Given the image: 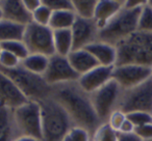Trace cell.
<instances>
[{"instance_id": "cell-1", "label": "cell", "mask_w": 152, "mask_h": 141, "mask_svg": "<svg viewBox=\"0 0 152 141\" xmlns=\"http://www.w3.org/2000/svg\"><path fill=\"white\" fill-rule=\"evenodd\" d=\"M51 97L66 110L74 126L86 129L93 135L102 124L94 110L91 95L86 93L77 81L52 86Z\"/></svg>"}, {"instance_id": "cell-2", "label": "cell", "mask_w": 152, "mask_h": 141, "mask_svg": "<svg viewBox=\"0 0 152 141\" xmlns=\"http://www.w3.org/2000/svg\"><path fill=\"white\" fill-rule=\"evenodd\" d=\"M116 49V65L139 64L152 67V33L150 32L137 30L119 43Z\"/></svg>"}, {"instance_id": "cell-3", "label": "cell", "mask_w": 152, "mask_h": 141, "mask_svg": "<svg viewBox=\"0 0 152 141\" xmlns=\"http://www.w3.org/2000/svg\"><path fill=\"white\" fill-rule=\"evenodd\" d=\"M42 141H63L74 124L66 110L52 97L40 102Z\"/></svg>"}, {"instance_id": "cell-4", "label": "cell", "mask_w": 152, "mask_h": 141, "mask_svg": "<svg viewBox=\"0 0 152 141\" xmlns=\"http://www.w3.org/2000/svg\"><path fill=\"white\" fill-rule=\"evenodd\" d=\"M143 7L137 9L123 7L102 29L99 30L98 40L116 47L119 43L137 31L139 18Z\"/></svg>"}, {"instance_id": "cell-5", "label": "cell", "mask_w": 152, "mask_h": 141, "mask_svg": "<svg viewBox=\"0 0 152 141\" xmlns=\"http://www.w3.org/2000/svg\"><path fill=\"white\" fill-rule=\"evenodd\" d=\"M16 83L28 101L42 102L51 97L52 86L46 82L43 76L34 74L21 64L12 69H0Z\"/></svg>"}, {"instance_id": "cell-6", "label": "cell", "mask_w": 152, "mask_h": 141, "mask_svg": "<svg viewBox=\"0 0 152 141\" xmlns=\"http://www.w3.org/2000/svg\"><path fill=\"white\" fill-rule=\"evenodd\" d=\"M118 109L125 114L147 112L152 114V76L142 84L122 91Z\"/></svg>"}, {"instance_id": "cell-7", "label": "cell", "mask_w": 152, "mask_h": 141, "mask_svg": "<svg viewBox=\"0 0 152 141\" xmlns=\"http://www.w3.org/2000/svg\"><path fill=\"white\" fill-rule=\"evenodd\" d=\"M14 116L22 136L42 141V110L39 102H26L14 110Z\"/></svg>"}, {"instance_id": "cell-8", "label": "cell", "mask_w": 152, "mask_h": 141, "mask_svg": "<svg viewBox=\"0 0 152 141\" xmlns=\"http://www.w3.org/2000/svg\"><path fill=\"white\" fill-rule=\"evenodd\" d=\"M22 40L29 54H40L48 57L55 54L53 30L49 26H41L31 22L25 27Z\"/></svg>"}, {"instance_id": "cell-9", "label": "cell", "mask_w": 152, "mask_h": 141, "mask_svg": "<svg viewBox=\"0 0 152 141\" xmlns=\"http://www.w3.org/2000/svg\"><path fill=\"white\" fill-rule=\"evenodd\" d=\"M122 91L120 85L112 79L104 86L91 93L94 110L102 124L107 121L110 114L118 109Z\"/></svg>"}, {"instance_id": "cell-10", "label": "cell", "mask_w": 152, "mask_h": 141, "mask_svg": "<svg viewBox=\"0 0 152 141\" xmlns=\"http://www.w3.org/2000/svg\"><path fill=\"white\" fill-rule=\"evenodd\" d=\"M44 79L50 86L78 81L79 75L74 71L67 56L54 54L49 57V64Z\"/></svg>"}, {"instance_id": "cell-11", "label": "cell", "mask_w": 152, "mask_h": 141, "mask_svg": "<svg viewBox=\"0 0 152 141\" xmlns=\"http://www.w3.org/2000/svg\"><path fill=\"white\" fill-rule=\"evenodd\" d=\"M151 76V67L139 64L116 65L113 71V80L116 81L123 90L142 84Z\"/></svg>"}, {"instance_id": "cell-12", "label": "cell", "mask_w": 152, "mask_h": 141, "mask_svg": "<svg viewBox=\"0 0 152 141\" xmlns=\"http://www.w3.org/2000/svg\"><path fill=\"white\" fill-rule=\"evenodd\" d=\"M73 38V51L86 49L93 43L98 40V29L95 21L93 20L76 18L71 28Z\"/></svg>"}, {"instance_id": "cell-13", "label": "cell", "mask_w": 152, "mask_h": 141, "mask_svg": "<svg viewBox=\"0 0 152 141\" xmlns=\"http://www.w3.org/2000/svg\"><path fill=\"white\" fill-rule=\"evenodd\" d=\"M28 102L16 83L0 71V105L15 110Z\"/></svg>"}, {"instance_id": "cell-14", "label": "cell", "mask_w": 152, "mask_h": 141, "mask_svg": "<svg viewBox=\"0 0 152 141\" xmlns=\"http://www.w3.org/2000/svg\"><path fill=\"white\" fill-rule=\"evenodd\" d=\"M114 67L98 65L92 71L81 75L77 82L86 93L91 95L112 80Z\"/></svg>"}, {"instance_id": "cell-15", "label": "cell", "mask_w": 152, "mask_h": 141, "mask_svg": "<svg viewBox=\"0 0 152 141\" xmlns=\"http://www.w3.org/2000/svg\"><path fill=\"white\" fill-rule=\"evenodd\" d=\"M3 19L20 25L27 26L32 22V16L25 9L22 0H0Z\"/></svg>"}, {"instance_id": "cell-16", "label": "cell", "mask_w": 152, "mask_h": 141, "mask_svg": "<svg viewBox=\"0 0 152 141\" xmlns=\"http://www.w3.org/2000/svg\"><path fill=\"white\" fill-rule=\"evenodd\" d=\"M124 3L122 0H98L94 16L98 29H102L124 7Z\"/></svg>"}, {"instance_id": "cell-17", "label": "cell", "mask_w": 152, "mask_h": 141, "mask_svg": "<svg viewBox=\"0 0 152 141\" xmlns=\"http://www.w3.org/2000/svg\"><path fill=\"white\" fill-rule=\"evenodd\" d=\"M20 136L14 110L0 105V141H16Z\"/></svg>"}, {"instance_id": "cell-18", "label": "cell", "mask_w": 152, "mask_h": 141, "mask_svg": "<svg viewBox=\"0 0 152 141\" xmlns=\"http://www.w3.org/2000/svg\"><path fill=\"white\" fill-rule=\"evenodd\" d=\"M93 57L96 59L99 65L102 67H115L117 63V49L115 46L102 42L93 43L86 48Z\"/></svg>"}, {"instance_id": "cell-19", "label": "cell", "mask_w": 152, "mask_h": 141, "mask_svg": "<svg viewBox=\"0 0 152 141\" xmlns=\"http://www.w3.org/2000/svg\"><path fill=\"white\" fill-rule=\"evenodd\" d=\"M68 59L74 71L79 75V77L99 65L93 55L86 49L72 51L68 55Z\"/></svg>"}, {"instance_id": "cell-20", "label": "cell", "mask_w": 152, "mask_h": 141, "mask_svg": "<svg viewBox=\"0 0 152 141\" xmlns=\"http://www.w3.org/2000/svg\"><path fill=\"white\" fill-rule=\"evenodd\" d=\"M26 26L2 19L0 21V44L12 40H22Z\"/></svg>"}, {"instance_id": "cell-21", "label": "cell", "mask_w": 152, "mask_h": 141, "mask_svg": "<svg viewBox=\"0 0 152 141\" xmlns=\"http://www.w3.org/2000/svg\"><path fill=\"white\" fill-rule=\"evenodd\" d=\"M55 54L67 56L73 51V38L71 29L54 30L53 31Z\"/></svg>"}, {"instance_id": "cell-22", "label": "cell", "mask_w": 152, "mask_h": 141, "mask_svg": "<svg viewBox=\"0 0 152 141\" xmlns=\"http://www.w3.org/2000/svg\"><path fill=\"white\" fill-rule=\"evenodd\" d=\"M74 11H57L52 12L51 19L49 22V27L54 30L71 29L76 20Z\"/></svg>"}, {"instance_id": "cell-23", "label": "cell", "mask_w": 152, "mask_h": 141, "mask_svg": "<svg viewBox=\"0 0 152 141\" xmlns=\"http://www.w3.org/2000/svg\"><path fill=\"white\" fill-rule=\"evenodd\" d=\"M49 57L40 54H29L24 60L21 61V65L34 74L44 76L48 69Z\"/></svg>"}, {"instance_id": "cell-24", "label": "cell", "mask_w": 152, "mask_h": 141, "mask_svg": "<svg viewBox=\"0 0 152 141\" xmlns=\"http://www.w3.org/2000/svg\"><path fill=\"white\" fill-rule=\"evenodd\" d=\"M98 0H72L73 11L76 17L93 20Z\"/></svg>"}, {"instance_id": "cell-25", "label": "cell", "mask_w": 152, "mask_h": 141, "mask_svg": "<svg viewBox=\"0 0 152 141\" xmlns=\"http://www.w3.org/2000/svg\"><path fill=\"white\" fill-rule=\"evenodd\" d=\"M119 133L113 130L107 122L101 124L92 135V141H118Z\"/></svg>"}, {"instance_id": "cell-26", "label": "cell", "mask_w": 152, "mask_h": 141, "mask_svg": "<svg viewBox=\"0 0 152 141\" xmlns=\"http://www.w3.org/2000/svg\"><path fill=\"white\" fill-rule=\"evenodd\" d=\"M1 47H2V50L12 53L21 61L24 60L29 55V52H28L23 40H12V42L2 43Z\"/></svg>"}, {"instance_id": "cell-27", "label": "cell", "mask_w": 152, "mask_h": 141, "mask_svg": "<svg viewBox=\"0 0 152 141\" xmlns=\"http://www.w3.org/2000/svg\"><path fill=\"white\" fill-rule=\"evenodd\" d=\"M137 30L152 33V7L148 4V1L143 7L139 18Z\"/></svg>"}, {"instance_id": "cell-28", "label": "cell", "mask_w": 152, "mask_h": 141, "mask_svg": "<svg viewBox=\"0 0 152 141\" xmlns=\"http://www.w3.org/2000/svg\"><path fill=\"white\" fill-rule=\"evenodd\" d=\"M51 15H52V11L47 5L42 3V5L36 12L32 13V22L41 26H49Z\"/></svg>"}, {"instance_id": "cell-29", "label": "cell", "mask_w": 152, "mask_h": 141, "mask_svg": "<svg viewBox=\"0 0 152 141\" xmlns=\"http://www.w3.org/2000/svg\"><path fill=\"white\" fill-rule=\"evenodd\" d=\"M21 64V60L7 51L2 50L0 53V69H12L19 67Z\"/></svg>"}, {"instance_id": "cell-30", "label": "cell", "mask_w": 152, "mask_h": 141, "mask_svg": "<svg viewBox=\"0 0 152 141\" xmlns=\"http://www.w3.org/2000/svg\"><path fill=\"white\" fill-rule=\"evenodd\" d=\"M126 115L127 119L130 120L135 128L152 122V114L147 113V112H132Z\"/></svg>"}, {"instance_id": "cell-31", "label": "cell", "mask_w": 152, "mask_h": 141, "mask_svg": "<svg viewBox=\"0 0 152 141\" xmlns=\"http://www.w3.org/2000/svg\"><path fill=\"white\" fill-rule=\"evenodd\" d=\"M126 119H127L126 114H125L124 112L121 111V110L117 109V110H115L112 114H110L106 122H107L108 126H110L113 130H115L116 132L119 133L121 127H122V124H124V121Z\"/></svg>"}, {"instance_id": "cell-32", "label": "cell", "mask_w": 152, "mask_h": 141, "mask_svg": "<svg viewBox=\"0 0 152 141\" xmlns=\"http://www.w3.org/2000/svg\"><path fill=\"white\" fill-rule=\"evenodd\" d=\"M43 3L52 12L73 11L72 0H43Z\"/></svg>"}, {"instance_id": "cell-33", "label": "cell", "mask_w": 152, "mask_h": 141, "mask_svg": "<svg viewBox=\"0 0 152 141\" xmlns=\"http://www.w3.org/2000/svg\"><path fill=\"white\" fill-rule=\"evenodd\" d=\"M72 141H92V134L88 130L74 126L68 133Z\"/></svg>"}, {"instance_id": "cell-34", "label": "cell", "mask_w": 152, "mask_h": 141, "mask_svg": "<svg viewBox=\"0 0 152 141\" xmlns=\"http://www.w3.org/2000/svg\"><path fill=\"white\" fill-rule=\"evenodd\" d=\"M134 134L143 141L152 140V122L141 127H137L134 130Z\"/></svg>"}, {"instance_id": "cell-35", "label": "cell", "mask_w": 152, "mask_h": 141, "mask_svg": "<svg viewBox=\"0 0 152 141\" xmlns=\"http://www.w3.org/2000/svg\"><path fill=\"white\" fill-rule=\"evenodd\" d=\"M25 9L32 15L34 12H36L39 7L42 5V0H22Z\"/></svg>"}, {"instance_id": "cell-36", "label": "cell", "mask_w": 152, "mask_h": 141, "mask_svg": "<svg viewBox=\"0 0 152 141\" xmlns=\"http://www.w3.org/2000/svg\"><path fill=\"white\" fill-rule=\"evenodd\" d=\"M134 130H135V127L133 126L132 122H131L130 120L126 119L124 121V124H122V127H121L119 133H120V134H133Z\"/></svg>"}, {"instance_id": "cell-37", "label": "cell", "mask_w": 152, "mask_h": 141, "mask_svg": "<svg viewBox=\"0 0 152 141\" xmlns=\"http://www.w3.org/2000/svg\"><path fill=\"white\" fill-rule=\"evenodd\" d=\"M118 141H143L140 137L133 134H120L118 135Z\"/></svg>"}, {"instance_id": "cell-38", "label": "cell", "mask_w": 152, "mask_h": 141, "mask_svg": "<svg viewBox=\"0 0 152 141\" xmlns=\"http://www.w3.org/2000/svg\"><path fill=\"white\" fill-rule=\"evenodd\" d=\"M147 3V1H125L124 7L126 9H137V7H141L143 5H145Z\"/></svg>"}, {"instance_id": "cell-39", "label": "cell", "mask_w": 152, "mask_h": 141, "mask_svg": "<svg viewBox=\"0 0 152 141\" xmlns=\"http://www.w3.org/2000/svg\"><path fill=\"white\" fill-rule=\"evenodd\" d=\"M16 141H41V140L32 138V137H28V136H20Z\"/></svg>"}, {"instance_id": "cell-40", "label": "cell", "mask_w": 152, "mask_h": 141, "mask_svg": "<svg viewBox=\"0 0 152 141\" xmlns=\"http://www.w3.org/2000/svg\"><path fill=\"white\" fill-rule=\"evenodd\" d=\"M63 141H72V139L70 138V136H69V135H67V136H66L65 138L63 139Z\"/></svg>"}, {"instance_id": "cell-41", "label": "cell", "mask_w": 152, "mask_h": 141, "mask_svg": "<svg viewBox=\"0 0 152 141\" xmlns=\"http://www.w3.org/2000/svg\"><path fill=\"white\" fill-rule=\"evenodd\" d=\"M3 19V16H2V12H1V9H0V21Z\"/></svg>"}, {"instance_id": "cell-42", "label": "cell", "mask_w": 152, "mask_h": 141, "mask_svg": "<svg viewBox=\"0 0 152 141\" xmlns=\"http://www.w3.org/2000/svg\"><path fill=\"white\" fill-rule=\"evenodd\" d=\"M148 4H149V5H150V7H152V1H148Z\"/></svg>"}, {"instance_id": "cell-43", "label": "cell", "mask_w": 152, "mask_h": 141, "mask_svg": "<svg viewBox=\"0 0 152 141\" xmlns=\"http://www.w3.org/2000/svg\"><path fill=\"white\" fill-rule=\"evenodd\" d=\"M2 52V47H1V44H0V53Z\"/></svg>"}, {"instance_id": "cell-44", "label": "cell", "mask_w": 152, "mask_h": 141, "mask_svg": "<svg viewBox=\"0 0 152 141\" xmlns=\"http://www.w3.org/2000/svg\"><path fill=\"white\" fill-rule=\"evenodd\" d=\"M151 74H152V67H151Z\"/></svg>"}, {"instance_id": "cell-45", "label": "cell", "mask_w": 152, "mask_h": 141, "mask_svg": "<svg viewBox=\"0 0 152 141\" xmlns=\"http://www.w3.org/2000/svg\"><path fill=\"white\" fill-rule=\"evenodd\" d=\"M149 141H152V140H149Z\"/></svg>"}]
</instances>
